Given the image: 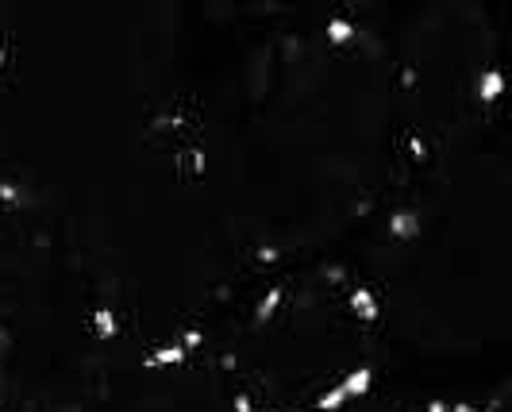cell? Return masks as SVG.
<instances>
[{
    "mask_svg": "<svg viewBox=\"0 0 512 412\" xmlns=\"http://www.w3.org/2000/svg\"><path fill=\"white\" fill-rule=\"evenodd\" d=\"M81 128V97L51 81L12 162L0 147V412H135L147 389L143 335L97 343L74 309H128L201 243L205 224L178 170L131 147L81 162L51 255L62 178Z\"/></svg>",
    "mask_w": 512,
    "mask_h": 412,
    "instance_id": "obj_1",
    "label": "cell"
},
{
    "mask_svg": "<svg viewBox=\"0 0 512 412\" xmlns=\"http://www.w3.org/2000/svg\"><path fill=\"white\" fill-rule=\"evenodd\" d=\"M420 235H424V205H393L389 208V216H385V239H389V243L405 247V243H416Z\"/></svg>",
    "mask_w": 512,
    "mask_h": 412,
    "instance_id": "obj_2",
    "label": "cell"
},
{
    "mask_svg": "<svg viewBox=\"0 0 512 412\" xmlns=\"http://www.w3.org/2000/svg\"><path fill=\"white\" fill-rule=\"evenodd\" d=\"M343 309H347V316L355 320V324H362V328H374L378 320H382V293L374 289L370 282H355L347 293H343Z\"/></svg>",
    "mask_w": 512,
    "mask_h": 412,
    "instance_id": "obj_3",
    "label": "cell"
},
{
    "mask_svg": "<svg viewBox=\"0 0 512 412\" xmlns=\"http://www.w3.org/2000/svg\"><path fill=\"white\" fill-rule=\"evenodd\" d=\"M297 274H301V270H297ZM297 274L278 278V282H270L266 289H258L255 301H251V320H255V324H274V320H278V312L285 309V301H289V293H293V278H297Z\"/></svg>",
    "mask_w": 512,
    "mask_h": 412,
    "instance_id": "obj_4",
    "label": "cell"
},
{
    "mask_svg": "<svg viewBox=\"0 0 512 412\" xmlns=\"http://www.w3.org/2000/svg\"><path fill=\"white\" fill-rule=\"evenodd\" d=\"M470 93H474V101L482 104V108H493V104H501L509 97V74H505V66L501 62H493V66H482L474 81H470Z\"/></svg>",
    "mask_w": 512,
    "mask_h": 412,
    "instance_id": "obj_5",
    "label": "cell"
},
{
    "mask_svg": "<svg viewBox=\"0 0 512 412\" xmlns=\"http://www.w3.org/2000/svg\"><path fill=\"white\" fill-rule=\"evenodd\" d=\"M85 328H89V335L97 343H112V339L124 335V312L116 309V305H108V301H97V305H89Z\"/></svg>",
    "mask_w": 512,
    "mask_h": 412,
    "instance_id": "obj_6",
    "label": "cell"
},
{
    "mask_svg": "<svg viewBox=\"0 0 512 412\" xmlns=\"http://www.w3.org/2000/svg\"><path fill=\"white\" fill-rule=\"evenodd\" d=\"M385 370H378L374 362H359V366H351V370H343L339 374V386L347 393V401L355 405V401H366L374 389H378V378H382Z\"/></svg>",
    "mask_w": 512,
    "mask_h": 412,
    "instance_id": "obj_7",
    "label": "cell"
},
{
    "mask_svg": "<svg viewBox=\"0 0 512 412\" xmlns=\"http://www.w3.org/2000/svg\"><path fill=\"white\" fill-rule=\"evenodd\" d=\"M193 355H185L174 339H158L143 351V370L147 374H166V370H181Z\"/></svg>",
    "mask_w": 512,
    "mask_h": 412,
    "instance_id": "obj_8",
    "label": "cell"
},
{
    "mask_svg": "<svg viewBox=\"0 0 512 412\" xmlns=\"http://www.w3.org/2000/svg\"><path fill=\"white\" fill-rule=\"evenodd\" d=\"M262 405H258V397L251 393V389H235L228 401V412H258Z\"/></svg>",
    "mask_w": 512,
    "mask_h": 412,
    "instance_id": "obj_9",
    "label": "cell"
},
{
    "mask_svg": "<svg viewBox=\"0 0 512 412\" xmlns=\"http://www.w3.org/2000/svg\"><path fill=\"white\" fill-rule=\"evenodd\" d=\"M420 412H451V401H447V397H428V401L420 405Z\"/></svg>",
    "mask_w": 512,
    "mask_h": 412,
    "instance_id": "obj_10",
    "label": "cell"
},
{
    "mask_svg": "<svg viewBox=\"0 0 512 412\" xmlns=\"http://www.w3.org/2000/svg\"><path fill=\"white\" fill-rule=\"evenodd\" d=\"M4 4V0H0ZM8 70V43H4V35H0V74Z\"/></svg>",
    "mask_w": 512,
    "mask_h": 412,
    "instance_id": "obj_11",
    "label": "cell"
},
{
    "mask_svg": "<svg viewBox=\"0 0 512 412\" xmlns=\"http://www.w3.org/2000/svg\"><path fill=\"white\" fill-rule=\"evenodd\" d=\"M258 412H297V409H258ZM301 412H308V409H301Z\"/></svg>",
    "mask_w": 512,
    "mask_h": 412,
    "instance_id": "obj_12",
    "label": "cell"
}]
</instances>
